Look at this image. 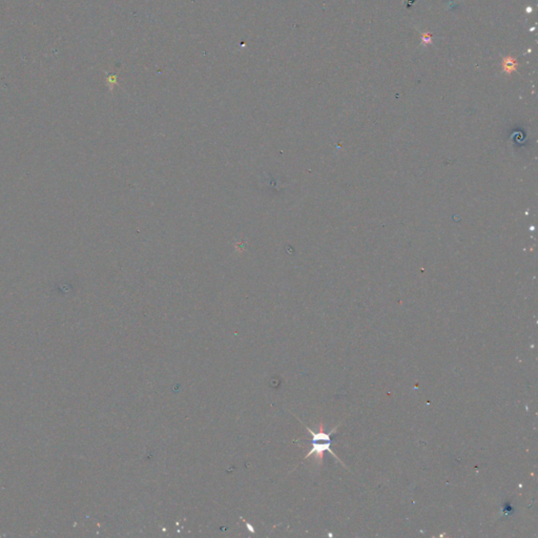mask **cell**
Instances as JSON below:
<instances>
[{"label": "cell", "mask_w": 538, "mask_h": 538, "mask_svg": "<svg viewBox=\"0 0 538 538\" xmlns=\"http://www.w3.org/2000/svg\"><path fill=\"white\" fill-rule=\"evenodd\" d=\"M322 428H323V425L321 424V427L320 429L321 431L315 433L314 431H312L310 428L306 427L307 431L311 434L312 436V448L311 450L308 452V454L305 456V459H306L307 457L311 456V455H315L317 459H320V461L322 462L323 461V456H324V453L326 451H328L330 454L333 455L340 462H342L339 457L337 456V454L333 453V451L331 450V448H330V446H331V435L334 433V431L338 429V426L334 428V429H332L330 432L328 433H324L322 431Z\"/></svg>", "instance_id": "6da1fadb"}, {"label": "cell", "mask_w": 538, "mask_h": 538, "mask_svg": "<svg viewBox=\"0 0 538 538\" xmlns=\"http://www.w3.org/2000/svg\"><path fill=\"white\" fill-rule=\"evenodd\" d=\"M501 66H503L504 72H506L507 74H511V73L516 71V69L518 66V62H517V60L515 58L508 56V57L504 58L503 61H501Z\"/></svg>", "instance_id": "7a4b0ae2"}, {"label": "cell", "mask_w": 538, "mask_h": 538, "mask_svg": "<svg viewBox=\"0 0 538 538\" xmlns=\"http://www.w3.org/2000/svg\"><path fill=\"white\" fill-rule=\"evenodd\" d=\"M421 39H422V42L424 44H429L432 41V36L429 33H424V34H422Z\"/></svg>", "instance_id": "3957f363"}]
</instances>
